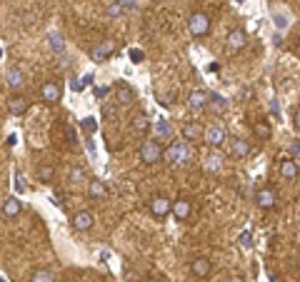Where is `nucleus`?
Wrapping results in <instances>:
<instances>
[{
    "label": "nucleus",
    "mask_w": 300,
    "mask_h": 282,
    "mask_svg": "<svg viewBox=\"0 0 300 282\" xmlns=\"http://www.w3.org/2000/svg\"><path fill=\"white\" fill-rule=\"evenodd\" d=\"M140 160H143L145 165H155V162H160V160H163V145H160L158 140H148V142H143V145H140Z\"/></svg>",
    "instance_id": "nucleus-2"
},
{
    "label": "nucleus",
    "mask_w": 300,
    "mask_h": 282,
    "mask_svg": "<svg viewBox=\"0 0 300 282\" xmlns=\"http://www.w3.org/2000/svg\"><path fill=\"white\" fill-rule=\"evenodd\" d=\"M183 138L190 140V142H193V140H200V138H203V128H200L198 123H188V125L183 128Z\"/></svg>",
    "instance_id": "nucleus-21"
},
{
    "label": "nucleus",
    "mask_w": 300,
    "mask_h": 282,
    "mask_svg": "<svg viewBox=\"0 0 300 282\" xmlns=\"http://www.w3.org/2000/svg\"><path fill=\"white\" fill-rule=\"evenodd\" d=\"M23 85H25L23 70H20V68H10V70H8V88H10V90H20Z\"/></svg>",
    "instance_id": "nucleus-15"
},
{
    "label": "nucleus",
    "mask_w": 300,
    "mask_h": 282,
    "mask_svg": "<svg viewBox=\"0 0 300 282\" xmlns=\"http://www.w3.org/2000/svg\"><path fill=\"white\" fill-rule=\"evenodd\" d=\"M20 210H23V202L18 197H8L3 202V215L5 217H15V215H20Z\"/></svg>",
    "instance_id": "nucleus-19"
},
{
    "label": "nucleus",
    "mask_w": 300,
    "mask_h": 282,
    "mask_svg": "<svg viewBox=\"0 0 300 282\" xmlns=\"http://www.w3.org/2000/svg\"><path fill=\"white\" fill-rule=\"evenodd\" d=\"M105 93H108V88H98V90H95V95H98V98H103Z\"/></svg>",
    "instance_id": "nucleus-39"
},
{
    "label": "nucleus",
    "mask_w": 300,
    "mask_h": 282,
    "mask_svg": "<svg viewBox=\"0 0 300 282\" xmlns=\"http://www.w3.org/2000/svg\"><path fill=\"white\" fill-rule=\"evenodd\" d=\"M93 225H95V217H93V212L83 210V212H75V215H73V227H75L78 232H85V230H90Z\"/></svg>",
    "instance_id": "nucleus-9"
},
{
    "label": "nucleus",
    "mask_w": 300,
    "mask_h": 282,
    "mask_svg": "<svg viewBox=\"0 0 300 282\" xmlns=\"http://www.w3.org/2000/svg\"><path fill=\"white\" fill-rule=\"evenodd\" d=\"M80 130H83V133L90 138V135L98 130V123H95V118H90V115H88V118H83V120H80Z\"/></svg>",
    "instance_id": "nucleus-24"
},
{
    "label": "nucleus",
    "mask_w": 300,
    "mask_h": 282,
    "mask_svg": "<svg viewBox=\"0 0 300 282\" xmlns=\"http://www.w3.org/2000/svg\"><path fill=\"white\" fill-rule=\"evenodd\" d=\"M53 175H55L53 165H40V167H38V177H40V182H50Z\"/></svg>",
    "instance_id": "nucleus-27"
},
{
    "label": "nucleus",
    "mask_w": 300,
    "mask_h": 282,
    "mask_svg": "<svg viewBox=\"0 0 300 282\" xmlns=\"http://www.w3.org/2000/svg\"><path fill=\"white\" fill-rule=\"evenodd\" d=\"M188 105H190L193 110L205 108V105H208V93H205V90H193V93L188 95Z\"/></svg>",
    "instance_id": "nucleus-17"
},
{
    "label": "nucleus",
    "mask_w": 300,
    "mask_h": 282,
    "mask_svg": "<svg viewBox=\"0 0 300 282\" xmlns=\"http://www.w3.org/2000/svg\"><path fill=\"white\" fill-rule=\"evenodd\" d=\"M163 157H165L170 165L183 167V165H188V162L193 160V147H190L188 142H170L168 150H163Z\"/></svg>",
    "instance_id": "nucleus-1"
},
{
    "label": "nucleus",
    "mask_w": 300,
    "mask_h": 282,
    "mask_svg": "<svg viewBox=\"0 0 300 282\" xmlns=\"http://www.w3.org/2000/svg\"><path fill=\"white\" fill-rule=\"evenodd\" d=\"M15 190H18V192H25V182H23V175H20V172H15Z\"/></svg>",
    "instance_id": "nucleus-33"
},
{
    "label": "nucleus",
    "mask_w": 300,
    "mask_h": 282,
    "mask_svg": "<svg viewBox=\"0 0 300 282\" xmlns=\"http://www.w3.org/2000/svg\"><path fill=\"white\" fill-rule=\"evenodd\" d=\"M40 98H43L48 105H55V103H60V98H63V88H60V83H53V80H48V83L40 88Z\"/></svg>",
    "instance_id": "nucleus-5"
},
{
    "label": "nucleus",
    "mask_w": 300,
    "mask_h": 282,
    "mask_svg": "<svg viewBox=\"0 0 300 282\" xmlns=\"http://www.w3.org/2000/svg\"><path fill=\"white\" fill-rule=\"evenodd\" d=\"M48 43L53 45L55 53H63V50H65V43H63V38H60L58 33H50V35H48Z\"/></svg>",
    "instance_id": "nucleus-28"
},
{
    "label": "nucleus",
    "mask_w": 300,
    "mask_h": 282,
    "mask_svg": "<svg viewBox=\"0 0 300 282\" xmlns=\"http://www.w3.org/2000/svg\"><path fill=\"white\" fill-rule=\"evenodd\" d=\"M250 142L248 140H243V138H233L230 140V152L235 155V157H248L250 155Z\"/></svg>",
    "instance_id": "nucleus-13"
},
{
    "label": "nucleus",
    "mask_w": 300,
    "mask_h": 282,
    "mask_svg": "<svg viewBox=\"0 0 300 282\" xmlns=\"http://www.w3.org/2000/svg\"><path fill=\"white\" fill-rule=\"evenodd\" d=\"M8 110H10V115L20 118V115H25V110H28V100H25L23 95H13V98L8 100Z\"/></svg>",
    "instance_id": "nucleus-12"
},
{
    "label": "nucleus",
    "mask_w": 300,
    "mask_h": 282,
    "mask_svg": "<svg viewBox=\"0 0 300 282\" xmlns=\"http://www.w3.org/2000/svg\"><path fill=\"white\" fill-rule=\"evenodd\" d=\"M240 247H243V250H250V247H253V235H250L248 230L240 235Z\"/></svg>",
    "instance_id": "nucleus-31"
},
{
    "label": "nucleus",
    "mask_w": 300,
    "mask_h": 282,
    "mask_svg": "<svg viewBox=\"0 0 300 282\" xmlns=\"http://www.w3.org/2000/svg\"><path fill=\"white\" fill-rule=\"evenodd\" d=\"M190 272H193L195 277H208V275L213 272V262H210L208 257H198V260L190 262Z\"/></svg>",
    "instance_id": "nucleus-11"
},
{
    "label": "nucleus",
    "mask_w": 300,
    "mask_h": 282,
    "mask_svg": "<svg viewBox=\"0 0 300 282\" xmlns=\"http://www.w3.org/2000/svg\"><path fill=\"white\" fill-rule=\"evenodd\" d=\"M290 155H293L290 160H295V162H298V155H300V145H298V140H293V142H290Z\"/></svg>",
    "instance_id": "nucleus-32"
},
{
    "label": "nucleus",
    "mask_w": 300,
    "mask_h": 282,
    "mask_svg": "<svg viewBox=\"0 0 300 282\" xmlns=\"http://www.w3.org/2000/svg\"><path fill=\"white\" fill-rule=\"evenodd\" d=\"M105 13H108V15H110V18H120V15H123V13H125V8H123V3H110V5H108V10H105Z\"/></svg>",
    "instance_id": "nucleus-30"
},
{
    "label": "nucleus",
    "mask_w": 300,
    "mask_h": 282,
    "mask_svg": "<svg viewBox=\"0 0 300 282\" xmlns=\"http://www.w3.org/2000/svg\"><path fill=\"white\" fill-rule=\"evenodd\" d=\"M170 210H173V215L183 222V220L190 217V210H193V207H190V200H175V202L170 205Z\"/></svg>",
    "instance_id": "nucleus-14"
},
{
    "label": "nucleus",
    "mask_w": 300,
    "mask_h": 282,
    "mask_svg": "<svg viewBox=\"0 0 300 282\" xmlns=\"http://www.w3.org/2000/svg\"><path fill=\"white\" fill-rule=\"evenodd\" d=\"M255 202H258L263 210H270V207H275V205H278V192H275L273 187H263V190H258Z\"/></svg>",
    "instance_id": "nucleus-7"
},
{
    "label": "nucleus",
    "mask_w": 300,
    "mask_h": 282,
    "mask_svg": "<svg viewBox=\"0 0 300 282\" xmlns=\"http://www.w3.org/2000/svg\"><path fill=\"white\" fill-rule=\"evenodd\" d=\"M148 282H160V280H148Z\"/></svg>",
    "instance_id": "nucleus-41"
},
{
    "label": "nucleus",
    "mask_w": 300,
    "mask_h": 282,
    "mask_svg": "<svg viewBox=\"0 0 300 282\" xmlns=\"http://www.w3.org/2000/svg\"><path fill=\"white\" fill-rule=\"evenodd\" d=\"M253 133H255L260 140H268V138H270V125H268V123H255V125H253Z\"/></svg>",
    "instance_id": "nucleus-26"
},
{
    "label": "nucleus",
    "mask_w": 300,
    "mask_h": 282,
    "mask_svg": "<svg viewBox=\"0 0 300 282\" xmlns=\"http://www.w3.org/2000/svg\"><path fill=\"white\" fill-rule=\"evenodd\" d=\"M208 100H213V110H215V113H223V110L228 108L225 98H220L218 93H210V95H208Z\"/></svg>",
    "instance_id": "nucleus-25"
},
{
    "label": "nucleus",
    "mask_w": 300,
    "mask_h": 282,
    "mask_svg": "<svg viewBox=\"0 0 300 282\" xmlns=\"http://www.w3.org/2000/svg\"><path fill=\"white\" fill-rule=\"evenodd\" d=\"M223 167V155L218 152V150H210L208 155H205V170L208 172H218Z\"/></svg>",
    "instance_id": "nucleus-18"
},
{
    "label": "nucleus",
    "mask_w": 300,
    "mask_h": 282,
    "mask_svg": "<svg viewBox=\"0 0 300 282\" xmlns=\"http://www.w3.org/2000/svg\"><path fill=\"white\" fill-rule=\"evenodd\" d=\"M188 30H190V35L193 38H203V35H208L210 33V15H205V13H193L190 18H188Z\"/></svg>",
    "instance_id": "nucleus-3"
},
{
    "label": "nucleus",
    "mask_w": 300,
    "mask_h": 282,
    "mask_svg": "<svg viewBox=\"0 0 300 282\" xmlns=\"http://www.w3.org/2000/svg\"><path fill=\"white\" fill-rule=\"evenodd\" d=\"M90 197H105V185L100 180H93L90 182Z\"/></svg>",
    "instance_id": "nucleus-29"
},
{
    "label": "nucleus",
    "mask_w": 300,
    "mask_h": 282,
    "mask_svg": "<svg viewBox=\"0 0 300 282\" xmlns=\"http://www.w3.org/2000/svg\"><path fill=\"white\" fill-rule=\"evenodd\" d=\"M130 60H135V63H140V60H143V50H138V48H133V50H130Z\"/></svg>",
    "instance_id": "nucleus-35"
},
{
    "label": "nucleus",
    "mask_w": 300,
    "mask_h": 282,
    "mask_svg": "<svg viewBox=\"0 0 300 282\" xmlns=\"http://www.w3.org/2000/svg\"><path fill=\"white\" fill-rule=\"evenodd\" d=\"M78 180H83V172H80V170L75 167V170L70 172V182H78Z\"/></svg>",
    "instance_id": "nucleus-38"
},
{
    "label": "nucleus",
    "mask_w": 300,
    "mask_h": 282,
    "mask_svg": "<svg viewBox=\"0 0 300 282\" xmlns=\"http://www.w3.org/2000/svg\"><path fill=\"white\" fill-rule=\"evenodd\" d=\"M170 200L168 197H163V195H158V197H153L150 200V212H153L155 217H165L168 212H170Z\"/></svg>",
    "instance_id": "nucleus-10"
},
{
    "label": "nucleus",
    "mask_w": 300,
    "mask_h": 282,
    "mask_svg": "<svg viewBox=\"0 0 300 282\" xmlns=\"http://www.w3.org/2000/svg\"><path fill=\"white\" fill-rule=\"evenodd\" d=\"M113 53H115V43H113V40H100L98 45H93V48H90V58H93L95 63L108 60Z\"/></svg>",
    "instance_id": "nucleus-4"
},
{
    "label": "nucleus",
    "mask_w": 300,
    "mask_h": 282,
    "mask_svg": "<svg viewBox=\"0 0 300 282\" xmlns=\"http://www.w3.org/2000/svg\"><path fill=\"white\" fill-rule=\"evenodd\" d=\"M158 133H160V135H170V128H168L165 120H158Z\"/></svg>",
    "instance_id": "nucleus-34"
},
{
    "label": "nucleus",
    "mask_w": 300,
    "mask_h": 282,
    "mask_svg": "<svg viewBox=\"0 0 300 282\" xmlns=\"http://www.w3.org/2000/svg\"><path fill=\"white\" fill-rule=\"evenodd\" d=\"M228 282H245V280H243V277H238V275H235V277H230V280H228Z\"/></svg>",
    "instance_id": "nucleus-40"
},
{
    "label": "nucleus",
    "mask_w": 300,
    "mask_h": 282,
    "mask_svg": "<svg viewBox=\"0 0 300 282\" xmlns=\"http://www.w3.org/2000/svg\"><path fill=\"white\" fill-rule=\"evenodd\" d=\"M30 282H55V275L50 270H35L30 275Z\"/></svg>",
    "instance_id": "nucleus-23"
},
{
    "label": "nucleus",
    "mask_w": 300,
    "mask_h": 282,
    "mask_svg": "<svg viewBox=\"0 0 300 282\" xmlns=\"http://www.w3.org/2000/svg\"><path fill=\"white\" fill-rule=\"evenodd\" d=\"M115 100H118V105H130V103L135 100L133 88H130V85H118V88H115Z\"/></svg>",
    "instance_id": "nucleus-16"
},
{
    "label": "nucleus",
    "mask_w": 300,
    "mask_h": 282,
    "mask_svg": "<svg viewBox=\"0 0 300 282\" xmlns=\"http://www.w3.org/2000/svg\"><path fill=\"white\" fill-rule=\"evenodd\" d=\"M280 175L285 180H295L298 177V162L295 160H283L280 162Z\"/></svg>",
    "instance_id": "nucleus-20"
},
{
    "label": "nucleus",
    "mask_w": 300,
    "mask_h": 282,
    "mask_svg": "<svg viewBox=\"0 0 300 282\" xmlns=\"http://www.w3.org/2000/svg\"><path fill=\"white\" fill-rule=\"evenodd\" d=\"M203 138H205V142H208L210 147H218V145L225 142V130H223L220 125H210L208 130H203Z\"/></svg>",
    "instance_id": "nucleus-8"
},
{
    "label": "nucleus",
    "mask_w": 300,
    "mask_h": 282,
    "mask_svg": "<svg viewBox=\"0 0 300 282\" xmlns=\"http://www.w3.org/2000/svg\"><path fill=\"white\" fill-rule=\"evenodd\" d=\"M65 138H68V142H75V130H73L70 125L65 128Z\"/></svg>",
    "instance_id": "nucleus-37"
},
{
    "label": "nucleus",
    "mask_w": 300,
    "mask_h": 282,
    "mask_svg": "<svg viewBox=\"0 0 300 282\" xmlns=\"http://www.w3.org/2000/svg\"><path fill=\"white\" fill-rule=\"evenodd\" d=\"M225 45H228V53H238V50H243V48L248 45V35H245V30H240V28L230 30Z\"/></svg>",
    "instance_id": "nucleus-6"
},
{
    "label": "nucleus",
    "mask_w": 300,
    "mask_h": 282,
    "mask_svg": "<svg viewBox=\"0 0 300 282\" xmlns=\"http://www.w3.org/2000/svg\"><path fill=\"white\" fill-rule=\"evenodd\" d=\"M93 80H95V75H93V73H88V75L80 80V88H88V85H93Z\"/></svg>",
    "instance_id": "nucleus-36"
},
{
    "label": "nucleus",
    "mask_w": 300,
    "mask_h": 282,
    "mask_svg": "<svg viewBox=\"0 0 300 282\" xmlns=\"http://www.w3.org/2000/svg\"><path fill=\"white\" fill-rule=\"evenodd\" d=\"M133 128H135V133H148V130H150V118H148L145 113L135 115V120H133Z\"/></svg>",
    "instance_id": "nucleus-22"
}]
</instances>
